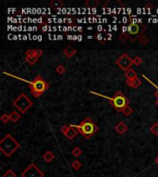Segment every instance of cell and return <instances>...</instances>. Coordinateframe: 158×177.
Listing matches in <instances>:
<instances>
[{
    "mask_svg": "<svg viewBox=\"0 0 158 177\" xmlns=\"http://www.w3.org/2000/svg\"><path fill=\"white\" fill-rule=\"evenodd\" d=\"M125 77L127 79H134L136 78H138V74L136 73V71L134 69H129L127 72H125Z\"/></svg>",
    "mask_w": 158,
    "mask_h": 177,
    "instance_id": "15",
    "label": "cell"
},
{
    "mask_svg": "<svg viewBox=\"0 0 158 177\" xmlns=\"http://www.w3.org/2000/svg\"><path fill=\"white\" fill-rule=\"evenodd\" d=\"M71 166H72V168H73L75 171H79V170L81 169V162L80 161L76 160V161H74L73 162H72Z\"/></svg>",
    "mask_w": 158,
    "mask_h": 177,
    "instance_id": "22",
    "label": "cell"
},
{
    "mask_svg": "<svg viewBox=\"0 0 158 177\" xmlns=\"http://www.w3.org/2000/svg\"><path fill=\"white\" fill-rule=\"evenodd\" d=\"M127 30H128V34L130 36V40L132 42H136V40H139V38L141 37L142 35H143L145 30H146V27L142 25V24L139 25L137 23L131 22Z\"/></svg>",
    "mask_w": 158,
    "mask_h": 177,
    "instance_id": "6",
    "label": "cell"
},
{
    "mask_svg": "<svg viewBox=\"0 0 158 177\" xmlns=\"http://www.w3.org/2000/svg\"><path fill=\"white\" fill-rule=\"evenodd\" d=\"M55 158H56V156H55V154L50 150H47L45 153L43 155V159H44L45 161L47 162V163L52 162L55 160Z\"/></svg>",
    "mask_w": 158,
    "mask_h": 177,
    "instance_id": "13",
    "label": "cell"
},
{
    "mask_svg": "<svg viewBox=\"0 0 158 177\" xmlns=\"http://www.w3.org/2000/svg\"><path fill=\"white\" fill-rule=\"evenodd\" d=\"M3 177H17V174L11 169H9L3 174Z\"/></svg>",
    "mask_w": 158,
    "mask_h": 177,
    "instance_id": "26",
    "label": "cell"
},
{
    "mask_svg": "<svg viewBox=\"0 0 158 177\" xmlns=\"http://www.w3.org/2000/svg\"><path fill=\"white\" fill-rule=\"evenodd\" d=\"M33 101L29 98L25 93H21L18 98L13 102V106L16 107L19 111L24 114L28 110L33 107Z\"/></svg>",
    "mask_w": 158,
    "mask_h": 177,
    "instance_id": "5",
    "label": "cell"
},
{
    "mask_svg": "<svg viewBox=\"0 0 158 177\" xmlns=\"http://www.w3.org/2000/svg\"><path fill=\"white\" fill-rule=\"evenodd\" d=\"M71 153H72V155H73L74 157L79 158V157H80V156L82 154V150H81L80 148H79V147H76V148H74L73 149H72Z\"/></svg>",
    "mask_w": 158,
    "mask_h": 177,
    "instance_id": "20",
    "label": "cell"
},
{
    "mask_svg": "<svg viewBox=\"0 0 158 177\" xmlns=\"http://www.w3.org/2000/svg\"><path fill=\"white\" fill-rule=\"evenodd\" d=\"M56 72L57 73V74H59V75H63V74H65V72H66L65 66H64L63 65H59V66H57V68H56Z\"/></svg>",
    "mask_w": 158,
    "mask_h": 177,
    "instance_id": "23",
    "label": "cell"
},
{
    "mask_svg": "<svg viewBox=\"0 0 158 177\" xmlns=\"http://www.w3.org/2000/svg\"><path fill=\"white\" fill-rule=\"evenodd\" d=\"M155 104L158 106V99H156V101H155Z\"/></svg>",
    "mask_w": 158,
    "mask_h": 177,
    "instance_id": "31",
    "label": "cell"
},
{
    "mask_svg": "<svg viewBox=\"0 0 158 177\" xmlns=\"http://www.w3.org/2000/svg\"><path fill=\"white\" fill-rule=\"evenodd\" d=\"M140 42H141L142 44H143V45H145V44H147L148 42H149V38H148V36H146V35H142L141 37L139 38V40H138Z\"/></svg>",
    "mask_w": 158,
    "mask_h": 177,
    "instance_id": "21",
    "label": "cell"
},
{
    "mask_svg": "<svg viewBox=\"0 0 158 177\" xmlns=\"http://www.w3.org/2000/svg\"><path fill=\"white\" fill-rule=\"evenodd\" d=\"M30 89H31V93L35 98H39L45 90L49 89V84H48L41 76H37L33 81H27Z\"/></svg>",
    "mask_w": 158,
    "mask_h": 177,
    "instance_id": "4",
    "label": "cell"
},
{
    "mask_svg": "<svg viewBox=\"0 0 158 177\" xmlns=\"http://www.w3.org/2000/svg\"><path fill=\"white\" fill-rule=\"evenodd\" d=\"M9 117H10L11 122H13V123H17V122L21 119V115H20V114H18L17 112H12L9 114Z\"/></svg>",
    "mask_w": 158,
    "mask_h": 177,
    "instance_id": "17",
    "label": "cell"
},
{
    "mask_svg": "<svg viewBox=\"0 0 158 177\" xmlns=\"http://www.w3.org/2000/svg\"><path fill=\"white\" fill-rule=\"evenodd\" d=\"M21 177H44L45 173L34 163H31L21 173Z\"/></svg>",
    "mask_w": 158,
    "mask_h": 177,
    "instance_id": "7",
    "label": "cell"
},
{
    "mask_svg": "<svg viewBox=\"0 0 158 177\" xmlns=\"http://www.w3.org/2000/svg\"><path fill=\"white\" fill-rule=\"evenodd\" d=\"M91 93L99 95L101 97H104V98L107 99L109 102H110L111 105L116 109V111H118V112H122L123 109L126 108L127 106H129V103H130V101L127 98V96H125L122 92H121V91H118V92L113 97H111V98L110 97L104 96V95L98 94L96 92H94V91H91Z\"/></svg>",
    "mask_w": 158,
    "mask_h": 177,
    "instance_id": "3",
    "label": "cell"
},
{
    "mask_svg": "<svg viewBox=\"0 0 158 177\" xmlns=\"http://www.w3.org/2000/svg\"><path fill=\"white\" fill-rule=\"evenodd\" d=\"M115 130L118 133L119 135H123L128 131V126L124 123V122H119V123L115 126Z\"/></svg>",
    "mask_w": 158,
    "mask_h": 177,
    "instance_id": "12",
    "label": "cell"
},
{
    "mask_svg": "<svg viewBox=\"0 0 158 177\" xmlns=\"http://www.w3.org/2000/svg\"><path fill=\"white\" fill-rule=\"evenodd\" d=\"M121 113H123L126 115V116H129V115H130L133 113V109L130 106H127L126 108L123 109V111L121 112Z\"/></svg>",
    "mask_w": 158,
    "mask_h": 177,
    "instance_id": "24",
    "label": "cell"
},
{
    "mask_svg": "<svg viewBox=\"0 0 158 177\" xmlns=\"http://www.w3.org/2000/svg\"><path fill=\"white\" fill-rule=\"evenodd\" d=\"M98 5H99L98 0H87L85 2V6L88 8H96Z\"/></svg>",
    "mask_w": 158,
    "mask_h": 177,
    "instance_id": "18",
    "label": "cell"
},
{
    "mask_svg": "<svg viewBox=\"0 0 158 177\" xmlns=\"http://www.w3.org/2000/svg\"><path fill=\"white\" fill-rule=\"evenodd\" d=\"M154 162H155V163L157 164V165H158V155H157V156L155 157V160H154Z\"/></svg>",
    "mask_w": 158,
    "mask_h": 177,
    "instance_id": "30",
    "label": "cell"
},
{
    "mask_svg": "<svg viewBox=\"0 0 158 177\" xmlns=\"http://www.w3.org/2000/svg\"><path fill=\"white\" fill-rule=\"evenodd\" d=\"M1 121L3 122L4 124H7L9 121H10V117H9V114H2V116H1Z\"/></svg>",
    "mask_w": 158,
    "mask_h": 177,
    "instance_id": "28",
    "label": "cell"
},
{
    "mask_svg": "<svg viewBox=\"0 0 158 177\" xmlns=\"http://www.w3.org/2000/svg\"><path fill=\"white\" fill-rule=\"evenodd\" d=\"M20 143L10 134H7L0 141V150L7 157H11L15 151L20 149Z\"/></svg>",
    "mask_w": 158,
    "mask_h": 177,
    "instance_id": "2",
    "label": "cell"
},
{
    "mask_svg": "<svg viewBox=\"0 0 158 177\" xmlns=\"http://www.w3.org/2000/svg\"><path fill=\"white\" fill-rule=\"evenodd\" d=\"M155 87H156V89H157V91H155V92H154V96H155L156 99H158V87H157V86H155Z\"/></svg>",
    "mask_w": 158,
    "mask_h": 177,
    "instance_id": "29",
    "label": "cell"
},
{
    "mask_svg": "<svg viewBox=\"0 0 158 177\" xmlns=\"http://www.w3.org/2000/svg\"><path fill=\"white\" fill-rule=\"evenodd\" d=\"M118 39L121 41V42H126L128 39H130V36H129V34L128 33H126V32H122V33H120L119 34V36H118Z\"/></svg>",
    "mask_w": 158,
    "mask_h": 177,
    "instance_id": "25",
    "label": "cell"
},
{
    "mask_svg": "<svg viewBox=\"0 0 158 177\" xmlns=\"http://www.w3.org/2000/svg\"><path fill=\"white\" fill-rule=\"evenodd\" d=\"M25 59L31 66L34 65L36 62H37L39 57L37 56V54H36V53H35V49L31 48V49L27 50L25 53Z\"/></svg>",
    "mask_w": 158,
    "mask_h": 177,
    "instance_id": "10",
    "label": "cell"
},
{
    "mask_svg": "<svg viewBox=\"0 0 158 177\" xmlns=\"http://www.w3.org/2000/svg\"><path fill=\"white\" fill-rule=\"evenodd\" d=\"M71 126H73L74 128L78 130V132L81 134V136H83V138H85L86 139H89L92 138L94 134L97 133V131L99 130L98 126H96V124L94 122L87 117L85 118L81 124L79 125H70Z\"/></svg>",
    "mask_w": 158,
    "mask_h": 177,
    "instance_id": "1",
    "label": "cell"
},
{
    "mask_svg": "<svg viewBox=\"0 0 158 177\" xmlns=\"http://www.w3.org/2000/svg\"><path fill=\"white\" fill-rule=\"evenodd\" d=\"M142 64V59L140 57V56H135L134 58H133V65L135 66H140Z\"/></svg>",
    "mask_w": 158,
    "mask_h": 177,
    "instance_id": "27",
    "label": "cell"
},
{
    "mask_svg": "<svg viewBox=\"0 0 158 177\" xmlns=\"http://www.w3.org/2000/svg\"><path fill=\"white\" fill-rule=\"evenodd\" d=\"M150 131L153 135L158 136V123H154V124L152 125L150 127Z\"/></svg>",
    "mask_w": 158,
    "mask_h": 177,
    "instance_id": "19",
    "label": "cell"
},
{
    "mask_svg": "<svg viewBox=\"0 0 158 177\" xmlns=\"http://www.w3.org/2000/svg\"><path fill=\"white\" fill-rule=\"evenodd\" d=\"M126 84L132 89H138L142 85V80L139 78H136L134 79H127Z\"/></svg>",
    "mask_w": 158,
    "mask_h": 177,
    "instance_id": "11",
    "label": "cell"
},
{
    "mask_svg": "<svg viewBox=\"0 0 158 177\" xmlns=\"http://www.w3.org/2000/svg\"><path fill=\"white\" fill-rule=\"evenodd\" d=\"M116 64L123 71L127 72L131 68V66L133 65V59H131L128 54H121L120 57H118V59L116 60Z\"/></svg>",
    "mask_w": 158,
    "mask_h": 177,
    "instance_id": "8",
    "label": "cell"
},
{
    "mask_svg": "<svg viewBox=\"0 0 158 177\" xmlns=\"http://www.w3.org/2000/svg\"><path fill=\"white\" fill-rule=\"evenodd\" d=\"M60 132H61L63 135L69 140H72L77 135H78V130L76 128H74L73 126H71L70 125L69 126H63L61 128H60Z\"/></svg>",
    "mask_w": 158,
    "mask_h": 177,
    "instance_id": "9",
    "label": "cell"
},
{
    "mask_svg": "<svg viewBox=\"0 0 158 177\" xmlns=\"http://www.w3.org/2000/svg\"><path fill=\"white\" fill-rule=\"evenodd\" d=\"M63 52H64V54H65V56H66L67 57H68V58H71V57L73 56L74 54L77 53V50H76V49H74L73 47L69 46V47L65 48Z\"/></svg>",
    "mask_w": 158,
    "mask_h": 177,
    "instance_id": "14",
    "label": "cell"
},
{
    "mask_svg": "<svg viewBox=\"0 0 158 177\" xmlns=\"http://www.w3.org/2000/svg\"><path fill=\"white\" fill-rule=\"evenodd\" d=\"M49 6L53 8H60L64 6V3L61 1V0H52V1L49 3Z\"/></svg>",
    "mask_w": 158,
    "mask_h": 177,
    "instance_id": "16",
    "label": "cell"
}]
</instances>
